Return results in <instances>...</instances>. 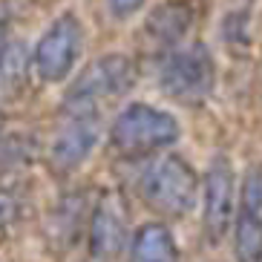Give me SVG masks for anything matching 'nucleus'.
Listing matches in <instances>:
<instances>
[{"instance_id": "1", "label": "nucleus", "mask_w": 262, "mask_h": 262, "mask_svg": "<svg viewBox=\"0 0 262 262\" xmlns=\"http://www.w3.org/2000/svg\"><path fill=\"white\" fill-rule=\"evenodd\" d=\"M202 182L182 156H162L141 173L139 193L144 205L164 219H182L196 208Z\"/></svg>"}, {"instance_id": "2", "label": "nucleus", "mask_w": 262, "mask_h": 262, "mask_svg": "<svg viewBox=\"0 0 262 262\" xmlns=\"http://www.w3.org/2000/svg\"><path fill=\"white\" fill-rule=\"evenodd\" d=\"M182 130L173 113L159 110L153 104H127L110 127V144L121 159L153 156L164 147L176 144Z\"/></svg>"}, {"instance_id": "3", "label": "nucleus", "mask_w": 262, "mask_h": 262, "mask_svg": "<svg viewBox=\"0 0 262 262\" xmlns=\"http://www.w3.org/2000/svg\"><path fill=\"white\" fill-rule=\"evenodd\" d=\"M136 84V63L124 52H110L93 61L63 95L67 116H98L101 101L124 95Z\"/></svg>"}, {"instance_id": "4", "label": "nucleus", "mask_w": 262, "mask_h": 262, "mask_svg": "<svg viewBox=\"0 0 262 262\" xmlns=\"http://www.w3.org/2000/svg\"><path fill=\"white\" fill-rule=\"evenodd\" d=\"M159 84L164 95L185 107H199L210 98L216 84V67L210 58V49L205 43L179 47L164 58Z\"/></svg>"}, {"instance_id": "5", "label": "nucleus", "mask_w": 262, "mask_h": 262, "mask_svg": "<svg viewBox=\"0 0 262 262\" xmlns=\"http://www.w3.org/2000/svg\"><path fill=\"white\" fill-rule=\"evenodd\" d=\"M84 49V26L72 12L55 17L32 52V70L43 84H61L75 70Z\"/></svg>"}, {"instance_id": "6", "label": "nucleus", "mask_w": 262, "mask_h": 262, "mask_svg": "<svg viewBox=\"0 0 262 262\" xmlns=\"http://www.w3.org/2000/svg\"><path fill=\"white\" fill-rule=\"evenodd\" d=\"M202 228L210 236V242H219L225 233L233 228L236 219V179H233V164L228 156H216L205 170L202 179Z\"/></svg>"}, {"instance_id": "7", "label": "nucleus", "mask_w": 262, "mask_h": 262, "mask_svg": "<svg viewBox=\"0 0 262 262\" xmlns=\"http://www.w3.org/2000/svg\"><path fill=\"white\" fill-rule=\"evenodd\" d=\"M70 121L55 133L49 144V167L55 173H72L90 159L93 147L98 144L101 124L98 116H67Z\"/></svg>"}, {"instance_id": "8", "label": "nucleus", "mask_w": 262, "mask_h": 262, "mask_svg": "<svg viewBox=\"0 0 262 262\" xmlns=\"http://www.w3.org/2000/svg\"><path fill=\"white\" fill-rule=\"evenodd\" d=\"M127 245V222H124V210L113 196L95 205L90 216V251L98 262H113Z\"/></svg>"}, {"instance_id": "9", "label": "nucleus", "mask_w": 262, "mask_h": 262, "mask_svg": "<svg viewBox=\"0 0 262 262\" xmlns=\"http://www.w3.org/2000/svg\"><path fill=\"white\" fill-rule=\"evenodd\" d=\"M193 26V6L187 0H164L147 15L144 32L156 43L176 47Z\"/></svg>"}, {"instance_id": "10", "label": "nucleus", "mask_w": 262, "mask_h": 262, "mask_svg": "<svg viewBox=\"0 0 262 262\" xmlns=\"http://www.w3.org/2000/svg\"><path fill=\"white\" fill-rule=\"evenodd\" d=\"M130 262H182L179 245L167 225L147 222L133 233Z\"/></svg>"}, {"instance_id": "11", "label": "nucleus", "mask_w": 262, "mask_h": 262, "mask_svg": "<svg viewBox=\"0 0 262 262\" xmlns=\"http://www.w3.org/2000/svg\"><path fill=\"white\" fill-rule=\"evenodd\" d=\"M233 256L236 262H262V213L242 205L233 219Z\"/></svg>"}, {"instance_id": "12", "label": "nucleus", "mask_w": 262, "mask_h": 262, "mask_svg": "<svg viewBox=\"0 0 262 262\" xmlns=\"http://www.w3.org/2000/svg\"><path fill=\"white\" fill-rule=\"evenodd\" d=\"M239 205L262 213V164L248 170L245 182H242V190H239Z\"/></svg>"}, {"instance_id": "13", "label": "nucleus", "mask_w": 262, "mask_h": 262, "mask_svg": "<svg viewBox=\"0 0 262 262\" xmlns=\"http://www.w3.org/2000/svg\"><path fill=\"white\" fill-rule=\"evenodd\" d=\"M144 3H147V0H107V9H110V15H113V17L127 20V17H133L136 12H141Z\"/></svg>"}, {"instance_id": "14", "label": "nucleus", "mask_w": 262, "mask_h": 262, "mask_svg": "<svg viewBox=\"0 0 262 262\" xmlns=\"http://www.w3.org/2000/svg\"><path fill=\"white\" fill-rule=\"evenodd\" d=\"M9 58V15L0 9V70Z\"/></svg>"}, {"instance_id": "15", "label": "nucleus", "mask_w": 262, "mask_h": 262, "mask_svg": "<svg viewBox=\"0 0 262 262\" xmlns=\"http://www.w3.org/2000/svg\"><path fill=\"white\" fill-rule=\"evenodd\" d=\"M15 219V202L6 196V190H0V225Z\"/></svg>"}]
</instances>
